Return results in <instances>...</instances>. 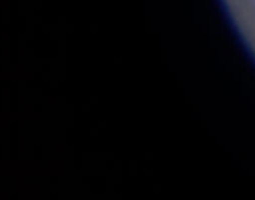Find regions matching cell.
<instances>
[{
  "instance_id": "52a82bcc",
  "label": "cell",
  "mask_w": 255,
  "mask_h": 200,
  "mask_svg": "<svg viewBox=\"0 0 255 200\" xmlns=\"http://www.w3.org/2000/svg\"><path fill=\"white\" fill-rule=\"evenodd\" d=\"M43 120V115L40 114V112H33L31 115H30V124L31 123H40Z\"/></svg>"
},
{
  "instance_id": "7a4b0ae2",
  "label": "cell",
  "mask_w": 255,
  "mask_h": 200,
  "mask_svg": "<svg viewBox=\"0 0 255 200\" xmlns=\"http://www.w3.org/2000/svg\"><path fill=\"white\" fill-rule=\"evenodd\" d=\"M0 10H1V24H10V0H0Z\"/></svg>"
},
{
  "instance_id": "8fae6325",
  "label": "cell",
  "mask_w": 255,
  "mask_h": 200,
  "mask_svg": "<svg viewBox=\"0 0 255 200\" xmlns=\"http://www.w3.org/2000/svg\"><path fill=\"white\" fill-rule=\"evenodd\" d=\"M3 45H4V42H3V40L0 39V49H1V46H3Z\"/></svg>"
},
{
  "instance_id": "8992f818",
  "label": "cell",
  "mask_w": 255,
  "mask_h": 200,
  "mask_svg": "<svg viewBox=\"0 0 255 200\" xmlns=\"http://www.w3.org/2000/svg\"><path fill=\"white\" fill-rule=\"evenodd\" d=\"M27 102H28V94H27V91L18 93V103H16V105H18V111H21Z\"/></svg>"
},
{
  "instance_id": "6da1fadb",
  "label": "cell",
  "mask_w": 255,
  "mask_h": 200,
  "mask_svg": "<svg viewBox=\"0 0 255 200\" xmlns=\"http://www.w3.org/2000/svg\"><path fill=\"white\" fill-rule=\"evenodd\" d=\"M28 154V138L24 132H18V159L27 157Z\"/></svg>"
},
{
  "instance_id": "9c48e42d",
  "label": "cell",
  "mask_w": 255,
  "mask_h": 200,
  "mask_svg": "<svg viewBox=\"0 0 255 200\" xmlns=\"http://www.w3.org/2000/svg\"><path fill=\"white\" fill-rule=\"evenodd\" d=\"M40 1H31V6H33V9H36V7H40Z\"/></svg>"
},
{
  "instance_id": "5b68a950",
  "label": "cell",
  "mask_w": 255,
  "mask_h": 200,
  "mask_svg": "<svg viewBox=\"0 0 255 200\" xmlns=\"http://www.w3.org/2000/svg\"><path fill=\"white\" fill-rule=\"evenodd\" d=\"M0 91H1L0 93L1 94V109L3 111H9L10 109V90L3 87Z\"/></svg>"
},
{
  "instance_id": "277c9868",
  "label": "cell",
  "mask_w": 255,
  "mask_h": 200,
  "mask_svg": "<svg viewBox=\"0 0 255 200\" xmlns=\"http://www.w3.org/2000/svg\"><path fill=\"white\" fill-rule=\"evenodd\" d=\"M34 9L31 6V1L28 0H18V15L19 16H27L28 13H33Z\"/></svg>"
},
{
  "instance_id": "ba28073f",
  "label": "cell",
  "mask_w": 255,
  "mask_h": 200,
  "mask_svg": "<svg viewBox=\"0 0 255 200\" xmlns=\"http://www.w3.org/2000/svg\"><path fill=\"white\" fill-rule=\"evenodd\" d=\"M1 40L4 43H10V33L9 31H1Z\"/></svg>"
},
{
  "instance_id": "3957f363",
  "label": "cell",
  "mask_w": 255,
  "mask_h": 200,
  "mask_svg": "<svg viewBox=\"0 0 255 200\" xmlns=\"http://www.w3.org/2000/svg\"><path fill=\"white\" fill-rule=\"evenodd\" d=\"M34 24H36L34 22V15L33 13H28L25 16V28H24L28 40H34Z\"/></svg>"
},
{
  "instance_id": "30bf717a",
  "label": "cell",
  "mask_w": 255,
  "mask_h": 200,
  "mask_svg": "<svg viewBox=\"0 0 255 200\" xmlns=\"http://www.w3.org/2000/svg\"><path fill=\"white\" fill-rule=\"evenodd\" d=\"M40 21H42L40 16H34V22H40Z\"/></svg>"
}]
</instances>
